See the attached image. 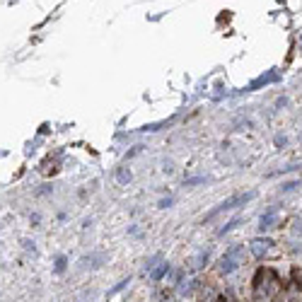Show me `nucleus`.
I'll return each mask as SVG.
<instances>
[{
    "label": "nucleus",
    "instance_id": "obj_1",
    "mask_svg": "<svg viewBox=\"0 0 302 302\" xmlns=\"http://www.w3.org/2000/svg\"><path fill=\"white\" fill-rule=\"evenodd\" d=\"M242 254H244V246L242 244H235L232 249H227L225 256L220 259V264H218V271L220 273H232V271H237L240 264H242Z\"/></svg>",
    "mask_w": 302,
    "mask_h": 302
},
{
    "label": "nucleus",
    "instance_id": "obj_4",
    "mask_svg": "<svg viewBox=\"0 0 302 302\" xmlns=\"http://www.w3.org/2000/svg\"><path fill=\"white\" fill-rule=\"evenodd\" d=\"M165 273H167V264H162L160 268H157V271H152V278H155V281H160Z\"/></svg>",
    "mask_w": 302,
    "mask_h": 302
},
{
    "label": "nucleus",
    "instance_id": "obj_2",
    "mask_svg": "<svg viewBox=\"0 0 302 302\" xmlns=\"http://www.w3.org/2000/svg\"><path fill=\"white\" fill-rule=\"evenodd\" d=\"M271 244H273L271 240H254V242H251V254H254L256 259H261L266 251L271 249Z\"/></svg>",
    "mask_w": 302,
    "mask_h": 302
},
{
    "label": "nucleus",
    "instance_id": "obj_5",
    "mask_svg": "<svg viewBox=\"0 0 302 302\" xmlns=\"http://www.w3.org/2000/svg\"><path fill=\"white\" fill-rule=\"evenodd\" d=\"M63 266H65V259L60 256V259H58V266H56V268H58V271H63Z\"/></svg>",
    "mask_w": 302,
    "mask_h": 302
},
{
    "label": "nucleus",
    "instance_id": "obj_3",
    "mask_svg": "<svg viewBox=\"0 0 302 302\" xmlns=\"http://www.w3.org/2000/svg\"><path fill=\"white\" fill-rule=\"evenodd\" d=\"M273 223H276V210H268L266 215H261V230H268V227H273Z\"/></svg>",
    "mask_w": 302,
    "mask_h": 302
},
{
    "label": "nucleus",
    "instance_id": "obj_6",
    "mask_svg": "<svg viewBox=\"0 0 302 302\" xmlns=\"http://www.w3.org/2000/svg\"><path fill=\"white\" fill-rule=\"evenodd\" d=\"M218 302H227V300H223V298H220V300H218Z\"/></svg>",
    "mask_w": 302,
    "mask_h": 302
}]
</instances>
